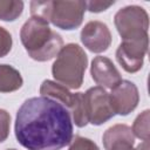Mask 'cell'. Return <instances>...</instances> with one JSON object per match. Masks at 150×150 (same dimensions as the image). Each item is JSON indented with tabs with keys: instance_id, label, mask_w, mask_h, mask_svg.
Segmentation results:
<instances>
[{
	"instance_id": "cell-1",
	"label": "cell",
	"mask_w": 150,
	"mask_h": 150,
	"mask_svg": "<svg viewBox=\"0 0 150 150\" xmlns=\"http://www.w3.org/2000/svg\"><path fill=\"white\" fill-rule=\"evenodd\" d=\"M73 131L68 109L45 96L26 100L16 112L15 137L27 150H61L71 142Z\"/></svg>"
},
{
	"instance_id": "cell-2",
	"label": "cell",
	"mask_w": 150,
	"mask_h": 150,
	"mask_svg": "<svg viewBox=\"0 0 150 150\" xmlns=\"http://www.w3.org/2000/svg\"><path fill=\"white\" fill-rule=\"evenodd\" d=\"M20 40L28 55L39 62L52 60L63 47L62 36L39 16H30L23 23L20 30Z\"/></svg>"
},
{
	"instance_id": "cell-3",
	"label": "cell",
	"mask_w": 150,
	"mask_h": 150,
	"mask_svg": "<svg viewBox=\"0 0 150 150\" xmlns=\"http://www.w3.org/2000/svg\"><path fill=\"white\" fill-rule=\"evenodd\" d=\"M86 1H32L30 14L52 22L63 30L76 29L81 26L86 12Z\"/></svg>"
},
{
	"instance_id": "cell-4",
	"label": "cell",
	"mask_w": 150,
	"mask_h": 150,
	"mask_svg": "<svg viewBox=\"0 0 150 150\" xmlns=\"http://www.w3.org/2000/svg\"><path fill=\"white\" fill-rule=\"evenodd\" d=\"M88 56L77 43H68L61 48L52 66L55 81L68 89H79L83 83Z\"/></svg>"
},
{
	"instance_id": "cell-5",
	"label": "cell",
	"mask_w": 150,
	"mask_h": 150,
	"mask_svg": "<svg viewBox=\"0 0 150 150\" xmlns=\"http://www.w3.org/2000/svg\"><path fill=\"white\" fill-rule=\"evenodd\" d=\"M114 23L123 41L148 36L149 15L141 6L130 5L118 9L114 16Z\"/></svg>"
},
{
	"instance_id": "cell-6",
	"label": "cell",
	"mask_w": 150,
	"mask_h": 150,
	"mask_svg": "<svg viewBox=\"0 0 150 150\" xmlns=\"http://www.w3.org/2000/svg\"><path fill=\"white\" fill-rule=\"evenodd\" d=\"M88 115V122L93 125H101L112 118L116 114L112 110L109 94L104 88L96 86L83 93Z\"/></svg>"
},
{
	"instance_id": "cell-7",
	"label": "cell",
	"mask_w": 150,
	"mask_h": 150,
	"mask_svg": "<svg viewBox=\"0 0 150 150\" xmlns=\"http://www.w3.org/2000/svg\"><path fill=\"white\" fill-rule=\"evenodd\" d=\"M148 47L149 36L136 40H124L116 49V60L127 73H137L143 67Z\"/></svg>"
},
{
	"instance_id": "cell-8",
	"label": "cell",
	"mask_w": 150,
	"mask_h": 150,
	"mask_svg": "<svg viewBox=\"0 0 150 150\" xmlns=\"http://www.w3.org/2000/svg\"><path fill=\"white\" fill-rule=\"evenodd\" d=\"M110 103L115 114L127 116L134 111L139 102V93L135 83L122 80L109 94Z\"/></svg>"
},
{
	"instance_id": "cell-9",
	"label": "cell",
	"mask_w": 150,
	"mask_h": 150,
	"mask_svg": "<svg viewBox=\"0 0 150 150\" xmlns=\"http://www.w3.org/2000/svg\"><path fill=\"white\" fill-rule=\"evenodd\" d=\"M83 46L93 53H103L111 45V33L108 26L98 20L89 21L84 25L80 34Z\"/></svg>"
},
{
	"instance_id": "cell-10",
	"label": "cell",
	"mask_w": 150,
	"mask_h": 150,
	"mask_svg": "<svg viewBox=\"0 0 150 150\" xmlns=\"http://www.w3.org/2000/svg\"><path fill=\"white\" fill-rule=\"evenodd\" d=\"M90 75L93 80L102 88H115L121 81V74L107 56H96L91 61Z\"/></svg>"
},
{
	"instance_id": "cell-11",
	"label": "cell",
	"mask_w": 150,
	"mask_h": 150,
	"mask_svg": "<svg viewBox=\"0 0 150 150\" xmlns=\"http://www.w3.org/2000/svg\"><path fill=\"white\" fill-rule=\"evenodd\" d=\"M40 94L41 96L52 98L59 103H61L62 105H64L67 109H69L73 98H74V94L69 91L68 88H66L64 86L50 81V80H45L41 86H40Z\"/></svg>"
},
{
	"instance_id": "cell-12",
	"label": "cell",
	"mask_w": 150,
	"mask_h": 150,
	"mask_svg": "<svg viewBox=\"0 0 150 150\" xmlns=\"http://www.w3.org/2000/svg\"><path fill=\"white\" fill-rule=\"evenodd\" d=\"M23 80L18 69L9 64H0V93H12L22 87Z\"/></svg>"
},
{
	"instance_id": "cell-13",
	"label": "cell",
	"mask_w": 150,
	"mask_h": 150,
	"mask_svg": "<svg viewBox=\"0 0 150 150\" xmlns=\"http://www.w3.org/2000/svg\"><path fill=\"white\" fill-rule=\"evenodd\" d=\"M68 111H69V114H71L73 121H74L76 127L83 128L89 123L83 93H75L74 94V98H73V102H71Z\"/></svg>"
},
{
	"instance_id": "cell-14",
	"label": "cell",
	"mask_w": 150,
	"mask_h": 150,
	"mask_svg": "<svg viewBox=\"0 0 150 150\" xmlns=\"http://www.w3.org/2000/svg\"><path fill=\"white\" fill-rule=\"evenodd\" d=\"M121 139H134L135 141V136L131 131V128L128 127L127 124H115L110 127L109 129H107L102 137L103 146L105 149L111 143L121 141Z\"/></svg>"
},
{
	"instance_id": "cell-15",
	"label": "cell",
	"mask_w": 150,
	"mask_h": 150,
	"mask_svg": "<svg viewBox=\"0 0 150 150\" xmlns=\"http://www.w3.org/2000/svg\"><path fill=\"white\" fill-rule=\"evenodd\" d=\"M23 11V2L21 0H0V20L14 21Z\"/></svg>"
},
{
	"instance_id": "cell-16",
	"label": "cell",
	"mask_w": 150,
	"mask_h": 150,
	"mask_svg": "<svg viewBox=\"0 0 150 150\" xmlns=\"http://www.w3.org/2000/svg\"><path fill=\"white\" fill-rule=\"evenodd\" d=\"M149 121H150V110H144L141 112L134 121L131 131L134 136L138 137L142 141H149Z\"/></svg>"
},
{
	"instance_id": "cell-17",
	"label": "cell",
	"mask_w": 150,
	"mask_h": 150,
	"mask_svg": "<svg viewBox=\"0 0 150 150\" xmlns=\"http://www.w3.org/2000/svg\"><path fill=\"white\" fill-rule=\"evenodd\" d=\"M69 144L68 150H100L94 141L82 136H75Z\"/></svg>"
},
{
	"instance_id": "cell-18",
	"label": "cell",
	"mask_w": 150,
	"mask_h": 150,
	"mask_svg": "<svg viewBox=\"0 0 150 150\" xmlns=\"http://www.w3.org/2000/svg\"><path fill=\"white\" fill-rule=\"evenodd\" d=\"M13 46V39L11 33L0 26V57L6 56Z\"/></svg>"
},
{
	"instance_id": "cell-19",
	"label": "cell",
	"mask_w": 150,
	"mask_h": 150,
	"mask_svg": "<svg viewBox=\"0 0 150 150\" xmlns=\"http://www.w3.org/2000/svg\"><path fill=\"white\" fill-rule=\"evenodd\" d=\"M11 129V115L5 109H0V143L7 139Z\"/></svg>"
},
{
	"instance_id": "cell-20",
	"label": "cell",
	"mask_w": 150,
	"mask_h": 150,
	"mask_svg": "<svg viewBox=\"0 0 150 150\" xmlns=\"http://www.w3.org/2000/svg\"><path fill=\"white\" fill-rule=\"evenodd\" d=\"M114 4H115V1H100V0L87 1L86 2V8L91 13H100V12H103V11L108 9Z\"/></svg>"
},
{
	"instance_id": "cell-21",
	"label": "cell",
	"mask_w": 150,
	"mask_h": 150,
	"mask_svg": "<svg viewBox=\"0 0 150 150\" xmlns=\"http://www.w3.org/2000/svg\"><path fill=\"white\" fill-rule=\"evenodd\" d=\"M134 139H121L111 143L105 150H135L134 149Z\"/></svg>"
},
{
	"instance_id": "cell-22",
	"label": "cell",
	"mask_w": 150,
	"mask_h": 150,
	"mask_svg": "<svg viewBox=\"0 0 150 150\" xmlns=\"http://www.w3.org/2000/svg\"><path fill=\"white\" fill-rule=\"evenodd\" d=\"M135 150H149V141H143V143L138 144Z\"/></svg>"
},
{
	"instance_id": "cell-23",
	"label": "cell",
	"mask_w": 150,
	"mask_h": 150,
	"mask_svg": "<svg viewBox=\"0 0 150 150\" xmlns=\"http://www.w3.org/2000/svg\"><path fill=\"white\" fill-rule=\"evenodd\" d=\"M7 150H16V149H7Z\"/></svg>"
}]
</instances>
